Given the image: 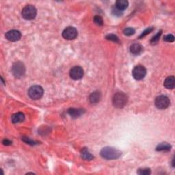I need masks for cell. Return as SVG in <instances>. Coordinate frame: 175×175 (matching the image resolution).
I'll return each instance as SVG.
<instances>
[{
    "label": "cell",
    "mask_w": 175,
    "mask_h": 175,
    "mask_svg": "<svg viewBox=\"0 0 175 175\" xmlns=\"http://www.w3.org/2000/svg\"><path fill=\"white\" fill-rule=\"evenodd\" d=\"M170 99L165 95H160L155 99V106L159 109H165L170 106Z\"/></svg>",
    "instance_id": "52a82bcc"
},
{
    "label": "cell",
    "mask_w": 175,
    "mask_h": 175,
    "mask_svg": "<svg viewBox=\"0 0 175 175\" xmlns=\"http://www.w3.org/2000/svg\"><path fill=\"white\" fill-rule=\"evenodd\" d=\"M37 14V11L36 8L32 6V5H28L23 8L21 12L22 17L25 20H32L35 19Z\"/></svg>",
    "instance_id": "277c9868"
},
{
    "label": "cell",
    "mask_w": 175,
    "mask_h": 175,
    "mask_svg": "<svg viewBox=\"0 0 175 175\" xmlns=\"http://www.w3.org/2000/svg\"><path fill=\"white\" fill-rule=\"evenodd\" d=\"M127 96L123 93H116L112 99L113 105L117 108H123L127 103Z\"/></svg>",
    "instance_id": "7a4b0ae2"
},
{
    "label": "cell",
    "mask_w": 175,
    "mask_h": 175,
    "mask_svg": "<svg viewBox=\"0 0 175 175\" xmlns=\"http://www.w3.org/2000/svg\"><path fill=\"white\" fill-rule=\"evenodd\" d=\"M70 77L74 80H79L83 76V69L81 66H76L70 70Z\"/></svg>",
    "instance_id": "ba28073f"
},
{
    "label": "cell",
    "mask_w": 175,
    "mask_h": 175,
    "mask_svg": "<svg viewBox=\"0 0 175 175\" xmlns=\"http://www.w3.org/2000/svg\"><path fill=\"white\" fill-rule=\"evenodd\" d=\"M2 143H3V144L5 145V146H9V145L12 144V142L8 139H4L3 142H2Z\"/></svg>",
    "instance_id": "83f0119b"
},
{
    "label": "cell",
    "mask_w": 175,
    "mask_h": 175,
    "mask_svg": "<svg viewBox=\"0 0 175 175\" xmlns=\"http://www.w3.org/2000/svg\"><path fill=\"white\" fill-rule=\"evenodd\" d=\"M112 13L113 15H115V16H117V17H120L123 15V11H120L118 9H117L115 7V8H114L112 10Z\"/></svg>",
    "instance_id": "4316f807"
},
{
    "label": "cell",
    "mask_w": 175,
    "mask_h": 175,
    "mask_svg": "<svg viewBox=\"0 0 175 175\" xmlns=\"http://www.w3.org/2000/svg\"><path fill=\"white\" fill-rule=\"evenodd\" d=\"M23 140L25 142V143L29 144L30 145H34V144H37L36 142H35L34 141L32 140H30V139H29L28 138H27V137H24V138H23Z\"/></svg>",
    "instance_id": "484cf974"
},
{
    "label": "cell",
    "mask_w": 175,
    "mask_h": 175,
    "mask_svg": "<svg viewBox=\"0 0 175 175\" xmlns=\"http://www.w3.org/2000/svg\"><path fill=\"white\" fill-rule=\"evenodd\" d=\"M116 6L115 7L117 9H118L120 11H123V10L126 9L128 8L129 6V2L126 0H118L116 2Z\"/></svg>",
    "instance_id": "5bb4252c"
},
{
    "label": "cell",
    "mask_w": 175,
    "mask_h": 175,
    "mask_svg": "<svg viewBox=\"0 0 175 175\" xmlns=\"http://www.w3.org/2000/svg\"><path fill=\"white\" fill-rule=\"evenodd\" d=\"M151 173L149 168H142L138 170V174L140 175H149Z\"/></svg>",
    "instance_id": "44dd1931"
},
{
    "label": "cell",
    "mask_w": 175,
    "mask_h": 175,
    "mask_svg": "<svg viewBox=\"0 0 175 175\" xmlns=\"http://www.w3.org/2000/svg\"><path fill=\"white\" fill-rule=\"evenodd\" d=\"M5 36H6L7 40L12 42H15L20 40L21 37V34L19 31L16 30V29H12V30H10L6 32Z\"/></svg>",
    "instance_id": "30bf717a"
},
{
    "label": "cell",
    "mask_w": 175,
    "mask_h": 175,
    "mask_svg": "<svg viewBox=\"0 0 175 175\" xmlns=\"http://www.w3.org/2000/svg\"><path fill=\"white\" fill-rule=\"evenodd\" d=\"M170 149L171 145L167 142H163V143L160 144L156 149L157 151H169Z\"/></svg>",
    "instance_id": "ac0fdd59"
},
{
    "label": "cell",
    "mask_w": 175,
    "mask_h": 175,
    "mask_svg": "<svg viewBox=\"0 0 175 175\" xmlns=\"http://www.w3.org/2000/svg\"><path fill=\"white\" fill-rule=\"evenodd\" d=\"M161 35V31L158 32V33L156 34L154 37H153V39H151V41H150L152 44H155V43H157L159 41Z\"/></svg>",
    "instance_id": "603a6c76"
},
{
    "label": "cell",
    "mask_w": 175,
    "mask_h": 175,
    "mask_svg": "<svg viewBox=\"0 0 175 175\" xmlns=\"http://www.w3.org/2000/svg\"><path fill=\"white\" fill-rule=\"evenodd\" d=\"M153 30V28H152V27H150V28H147L146 30H144L143 32H142V34L140 36V39H141V38H143L147 34H149V33H150Z\"/></svg>",
    "instance_id": "d4e9b609"
},
{
    "label": "cell",
    "mask_w": 175,
    "mask_h": 175,
    "mask_svg": "<svg viewBox=\"0 0 175 175\" xmlns=\"http://www.w3.org/2000/svg\"><path fill=\"white\" fill-rule=\"evenodd\" d=\"M163 85L167 89H173L175 86V79L174 76H169L164 81Z\"/></svg>",
    "instance_id": "7c38bea8"
},
{
    "label": "cell",
    "mask_w": 175,
    "mask_h": 175,
    "mask_svg": "<svg viewBox=\"0 0 175 175\" xmlns=\"http://www.w3.org/2000/svg\"><path fill=\"white\" fill-rule=\"evenodd\" d=\"M106 39L109 40H112L113 42H119L120 40L118 37L117 36H116L114 34H108L107 36H106Z\"/></svg>",
    "instance_id": "ffe728a7"
},
{
    "label": "cell",
    "mask_w": 175,
    "mask_h": 175,
    "mask_svg": "<svg viewBox=\"0 0 175 175\" xmlns=\"http://www.w3.org/2000/svg\"><path fill=\"white\" fill-rule=\"evenodd\" d=\"M143 47L139 43H133L130 47V52L133 55H139L142 53Z\"/></svg>",
    "instance_id": "8fae6325"
},
{
    "label": "cell",
    "mask_w": 175,
    "mask_h": 175,
    "mask_svg": "<svg viewBox=\"0 0 175 175\" xmlns=\"http://www.w3.org/2000/svg\"><path fill=\"white\" fill-rule=\"evenodd\" d=\"M44 90L43 88L40 86L34 85L31 86L28 90V95L29 97L34 99V100H38L42 97Z\"/></svg>",
    "instance_id": "3957f363"
},
{
    "label": "cell",
    "mask_w": 175,
    "mask_h": 175,
    "mask_svg": "<svg viewBox=\"0 0 175 175\" xmlns=\"http://www.w3.org/2000/svg\"><path fill=\"white\" fill-rule=\"evenodd\" d=\"M69 114L73 118H77L80 116L81 115H82L84 113V110L83 109H75L71 108L69 109Z\"/></svg>",
    "instance_id": "e0dca14e"
},
{
    "label": "cell",
    "mask_w": 175,
    "mask_h": 175,
    "mask_svg": "<svg viewBox=\"0 0 175 175\" xmlns=\"http://www.w3.org/2000/svg\"><path fill=\"white\" fill-rule=\"evenodd\" d=\"M135 29L132 28H125L124 29V34L126 35V36H131V35H133L135 34Z\"/></svg>",
    "instance_id": "d6986e66"
},
{
    "label": "cell",
    "mask_w": 175,
    "mask_h": 175,
    "mask_svg": "<svg viewBox=\"0 0 175 175\" xmlns=\"http://www.w3.org/2000/svg\"><path fill=\"white\" fill-rule=\"evenodd\" d=\"M62 36L66 40H73L77 36V31L73 27H68L62 32Z\"/></svg>",
    "instance_id": "9c48e42d"
},
{
    "label": "cell",
    "mask_w": 175,
    "mask_h": 175,
    "mask_svg": "<svg viewBox=\"0 0 175 175\" xmlns=\"http://www.w3.org/2000/svg\"><path fill=\"white\" fill-rule=\"evenodd\" d=\"M12 72L14 76L19 78L23 77L25 72V67L21 62H17L12 65Z\"/></svg>",
    "instance_id": "5b68a950"
},
{
    "label": "cell",
    "mask_w": 175,
    "mask_h": 175,
    "mask_svg": "<svg viewBox=\"0 0 175 175\" xmlns=\"http://www.w3.org/2000/svg\"><path fill=\"white\" fill-rule=\"evenodd\" d=\"M163 40H165L166 42H174V36L172 34H168L166 36H164Z\"/></svg>",
    "instance_id": "cb8c5ba5"
},
{
    "label": "cell",
    "mask_w": 175,
    "mask_h": 175,
    "mask_svg": "<svg viewBox=\"0 0 175 175\" xmlns=\"http://www.w3.org/2000/svg\"><path fill=\"white\" fill-rule=\"evenodd\" d=\"M81 155H82V157L83 159V160H88V161L92 160L94 158V156L91 154L87 148H83V149L82 150Z\"/></svg>",
    "instance_id": "2e32d148"
},
{
    "label": "cell",
    "mask_w": 175,
    "mask_h": 175,
    "mask_svg": "<svg viewBox=\"0 0 175 175\" xmlns=\"http://www.w3.org/2000/svg\"><path fill=\"white\" fill-rule=\"evenodd\" d=\"M11 118L13 123H19L25 120V115L22 112H17L13 114Z\"/></svg>",
    "instance_id": "4fadbf2b"
},
{
    "label": "cell",
    "mask_w": 175,
    "mask_h": 175,
    "mask_svg": "<svg viewBox=\"0 0 175 175\" xmlns=\"http://www.w3.org/2000/svg\"><path fill=\"white\" fill-rule=\"evenodd\" d=\"M121 155V152L115 148L107 146L101 150V156L106 160H117Z\"/></svg>",
    "instance_id": "6da1fadb"
},
{
    "label": "cell",
    "mask_w": 175,
    "mask_h": 175,
    "mask_svg": "<svg viewBox=\"0 0 175 175\" xmlns=\"http://www.w3.org/2000/svg\"><path fill=\"white\" fill-rule=\"evenodd\" d=\"M94 21H95V23L99 26H102L103 24V19H102L100 16H97V15L95 16V17H94Z\"/></svg>",
    "instance_id": "7402d4cb"
},
{
    "label": "cell",
    "mask_w": 175,
    "mask_h": 175,
    "mask_svg": "<svg viewBox=\"0 0 175 175\" xmlns=\"http://www.w3.org/2000/svg\"><path fill=\"white\" fill-rule=\"evenodd\" d=\"M146 75V69L144 66L137 65L134 67L132 71V75L136 80L143 79Z\"/></svg>",
    "instance_id": "8992f818"
},
{
    "label": "cell",
    "mask_w": 175,
    "mask_h": 175,
    "mask_svg": "<svg viewBox=\"0 0 175 175\" xmlns=\"http://www.w3.org/2000/svg\"><path fill=\"white\" fill-rule=\"evenodd\" d=\"M101 93L98 92V91H95V92H94L91 94L89 97V99H90V101L91 103L96 104L99 103L101 99Z\"/></svg>",
    "instance_id": "9a60e30c"
}]
</instances>
